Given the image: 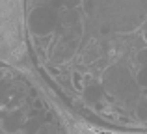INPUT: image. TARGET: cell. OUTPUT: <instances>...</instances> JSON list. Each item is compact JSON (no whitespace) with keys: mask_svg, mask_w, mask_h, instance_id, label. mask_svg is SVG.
Wrapping results in <instances>:
<instances>
[{"mask_svg":"<svg viewBox=\"0 0 147 134\" xmlns=\"http://www.w3.org/2000/svg\"><path fill=\"white\" fill-rule=\"evenodd\" d=\"M34 63L86 121L147 131V0H24Z\"/></svg>","mask_w":147,"mask_h":134,"instance_id":"6da1fadb","label":"cell"},{"mask_svg":"<svg viewBox=\"0 0 147 134\" xmlns=\"http://www.w3.org/2000/svg\"><path fill=\"white\" fill-rule=\"evenodd\" d=\"M0 134H69L43 90L0 60Z\"/></svg>","mask_w":147,"mask_h":134,"instance_id":"7a4b0ae2","label":"cell"}]
</instances>
